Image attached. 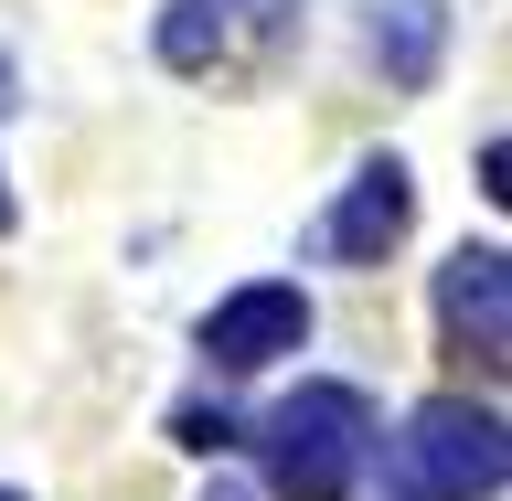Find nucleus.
Instances as JSON below:
<instances>
[{
	"label": "nucleus",
	"instance_id": "obj_1",
	"mask_svg": "<svg viewBox=\"0 0 512 501\" xmlns=\"http://www.w3.org/2000/svg\"><path fill=\"white\" fill-rule=\"evenodd\" d=\"M256 448H267L278 501H352V480L374 459V406H363L352 384H299V395L267 406Z\"/></svg>",
	"mask_w": 512,
	"mask_h": 501
},
{
	"label": "nucleus",
	"instance_id": "obj_2",
	"mask_svg": "<svg viewBox=\"0 0 512 501\" xmlns=\"http://www.w3.org/2000/svg\"><path fill=\"white\" fill-rule=\"evenodd\" d=\"M512 480L502 416L470 406V395H438V406L406 416V438L384 448V501H491Z\"/></svg>",
	"mask_w": 512,
	"mask_h": 501
},
{
	"label": "nucleus",
	"instance_id": "obj_3",
	"mask_svg": "<svg viewBox=\"0 0 512 501\" xmlns=\"http://www.w3.org/2000/svg\"><path fill=\"white\" fill-rule=\"evenodd\" d=\"M299 43V0H171L160 11V64L171 75H246Z\"/></svg>",
	"mask_w": 512,
	"mask_h": 501
},
{
	"label": "nucleus",
	"instance_id": "obj_4",
	"mask_svg": "<svg viewBox=\"0 0 512 501\" xmlns=\"http://www.w3.org/2000/svg\"><path fill=\"white\" fill-rule=\"evenodd\" d=\"M299 342H310V299L288 278L235 288V299H214V320H203V363H214V374H267V363L299 352Z\"/></svg>",
	"mask_w": 512,
	"mask_h": 501
},
{
	"label": "nucleus",
	"instance_id": "obj_5",
	"mask_svg": "<svg viewBox=\"0 0 512 501\" xmlns=\"http://www.w3.org/2000/svg\"><path fill=\"white\" fill-rule=\"evenodd\" d=\"M406 224H416L406 160H363V171H352V192L320 214V256H331V267H384V256L406 246Z\"/></svg>",
	"mask_w": 512,
	"mask_h": 501
},
{
	"label": "nucleus",
	"instance_id": "obj_6",
	"mask_svg": "<svg viewBox=\"0 0 512 501\" xmlns=\"http://www.w3.org/2000/svg\"><path fill=\"white\" fill-rule=\"evenodd\" d=\"M438 320H448V342H459V352L512 363V256L502 246H459L438 267Z\"/></svg>",
	"mask_w": 512,
	"mask_h": 501
},
{
	"label": "nucleus",
	"instance_id": "obj_7",
	"mask_svg": "<svg viewBox=\"0 0 512 501\" xmlns=\"http://www.w3.org/2000/svg\"><path fill=\"white\" fill-rule=\"evenodd\" d=\"M448 54V11L438 0H384V22H374V64L395 75V86H427Z\"/></svg>",
	"mask_w": 512,
	"mask_h": 501
},
{
	"label": "nucleus",
	"instance_id": "obj_8",
	"mask_svg": "<svg viewBox=\"0 0 512 501\" xmlns=\"http://www.w3.org/2000/svg\"><path fill=\"white\" fill-rule=\"evenodd\" d=\"M171 438H182V448H203V459H224V448L246 438V427H235L224 406H182V416H171Z\"/></svg>",
	"mask_w": 512,
	"mask_h": 501
},
{
	"label": "nucleus",
	"instance_id": "obj_9",
	"mask_svg": "<svg viewBox=\"0 0 512 501\" xmlns=\"http://www.w3.org/2000/svg\"><path fill=\"white\" fill-rule=\"evenodd\" d=\"M11 107H22V75H11V54H0V118H11Z\"/></svg>",
	"mask_w": 512,
	"mask_h": 501
},
{
	"label": "nucleus",
	"instance_id": "obj_10",
	"mask_svg": "<svg viewBox=\"0 0 512 501\" xmlns=\"http://www.w3.org/2000/svg\"><path fill=\"white\" fill-rule=\"evenodd\" d=\"M203 501H246V491H235V480H214V491H203Z\"/></svg>",
	"mask_w": 512,
	"mask_h": 501
},
{
	"label": "nucleus",
	"instance_id": "obj_11",
	"mask_svg": "<svg viewBox=\"0 0 512 501\" xmlns=\"http://www.w3.org/2000/svg\"><path fill=\"white\" fill-rule=\"evenodd\" d=\"M0 235H11V182H0Z\"/></svg>",
	"mask_w": 512,
	"mask_h": 501
},
{
	"label": "nucleus",
	"instance_id": "obj_12",
	"mask_svg": "<svg viewBox=\"0 0 512 501\" xmlns=\"http://www.w3.org/2000/svg\"><path fill=\"white\" fill-rule=\"evenodd\" d=\"M0 501H22V491H0Z\"/></svg>",
	"mask_w": 512,
	"mask_h": 501
}]
</instances>
